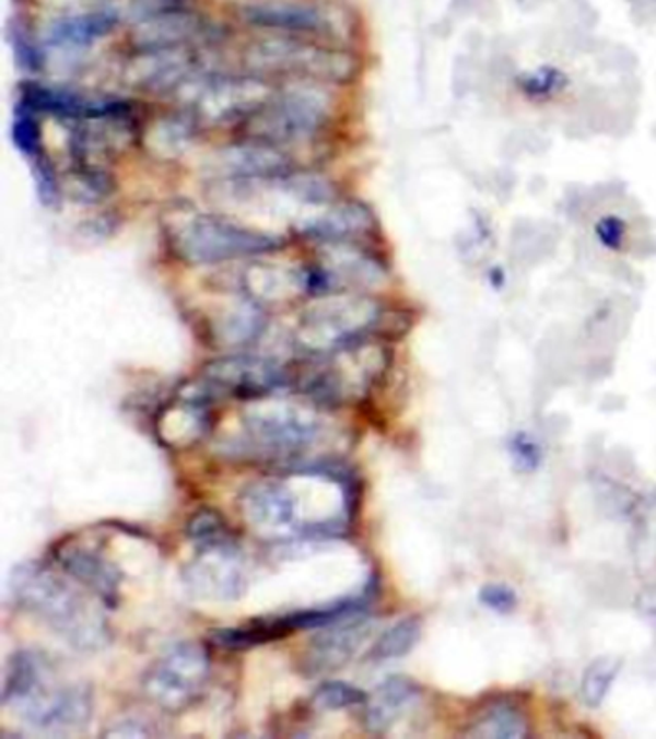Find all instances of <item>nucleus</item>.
<instances>
[{"instance_id": "393cba45", "label": "nucleus", "mask_w": 656, "mask_h": 739, "mask_svg": "<svg viewBox=\"0 0 656 739\" xmlns=\"http://www.w3.org/2000/svg\"><path fill=\"white\" fill-rule=\"evenodd\" d=\"M12 141L17 151L24 154L27 161L37 159L45 153L43 141V128H40L39 113L27 105L22 98H17L12 118Z\"/></svg>"}, {"instance_id": "20e7f679", "label": "nucleus", "mask_w": 656, "mask_h": 739, "mask_svg": "<svg viewBox=\"0 0 656 739\" xmlns=\"http://www.w3.org/2000/svg\"><path fill=\"white\" fill-rule=\"evenodd\" d=\"M326 83L291 81L288 89L273 93L239 129L243 139L283 146L308 143L326 133L336 118L333 97Z\"/></svg>"}, {"instance_id": "c85d7f7f", "label": "nucleus", "mask_w": 656, "mask_h": 739, "mask_svg": "<svg viewBox=\"0 0 656 739\" xmlns=\"http://www.w3.org/2000/svg\"><path fill=\"white\" fill-rule=\"evenodd\" d=\"M620 662L609 657L593 660L584 672V682H582V693L589 707H599L605 697L609 695L612 683L617 680Z\"/></svg>"}, {"instance_id": "f8f14e48", "label": "nucleus", "mask_w": 656, "mask_h": 739, "mask_svg": "<svg viewBox=\"0 0 656 739\" xmlns=\"http://www.w3.org/2000/svg\"><path fill=\"white\" fill-rule=\"evenodd\" d=\"M247 568L239 549L233 543L199 549L197 559L184 572L191 594L210 601H233L247 587Z\"/></svg>"}, {"instance_id": "5701e85b", "label": "nucleus", "mask_w": 656, "mask_h": 739, "mask_svg": "<svg viewBox=\"0 0 656 739\" xmlns=\"http://www.w3.org/2000/svg\"><path fill=\"white\" fill-rule=\"evenodd\" d=\"M472 738L489 739H520L528 736V720L518 708L513 705H495L489 707L483 715L473 723L472 730L468 731Z\"/></svg>"}, {"instance_id": "b1692460", "label": "nucleus", "mask_w": 656, "mask_h": 739, "mask_svg": "<svg viewBox=\"0 0 656 739\" xmlns=\"http://www.w3.org/2000/svg\"><path fill=\"white\" fill-rule=\"evenodd\" d=\"M422 635V622L417 617H409L393 624L389 630L377 637L376 643L372 645L368 652V659L372 662H384V660L400 659L409 655L414 645L420 642Z\"/></svg>"}, {"instance_id": "9b49d317", "label": "nucleus", "mask_w": 656, "mask_h": 739, "mask_svg": "<svg viewBox=\"0 0 656 739\" xmlns=\"http://www.w3.org/2000/svg\"><path fill=\"white\" fill-rule=\"evenodd\" d=\"M14 708L32 730L62 736L87 726L93 716V693L85 683L57 685L52 676H48L32 695Z\"/></svg>"}, {"instance_id": "473e14b6", "label": "nucleus", "mask_w": 656, "mask_h": 739, "mask_svg": "<svg viewBox=\"0 0 656 739\" xmlns=\"http://www.w3.org/2000/svg\"><path fill=\"white\" fill-rule=\"evenodd\" d=\"M595 237L605 249L620 253L628 237V224L617 214H605L595 224Z\"/></svg>"}, {"instance_id": "a211bd4d", "label": "nucleus", "mask_w": 656, "mask_h": 739, "mask_svg": "<svg viewBox=\"0 0 656 739\" xmlns=\"http://www.w3.org/2000/svg\"><path fill=\"white\" fill-rule=\"evenodd\" d=\"M210 404L202 395L189 386L181 387L172 404L159 417V434L168 445L187 447L202 439L210 430Z\"/></svg>"}, {"instance_id": "6e6552de", "label": "nucleus", "mask_w": 656, "mask_h": 739, "mask_svg": "<svg viewBox=\"0 0 656 739\" xmlns=\"http://www.w3.org/2000/svg\"><path fill=\"white\" fill-rule=\"evenodd\" d=\"M210 668L207 647L195 642L177 643L147 670L144 695L162 711L181 713L195 705L207 690Z\"/></svg>"}, {"instance_id": "2f4dec72", "label": "nucleus", "mask_w": 656, "mask_h": 739, "mask_svg": "<svg viewBox=\"0 0 656 739\" xmlns=\"http://www.w3.org/2000/svg\"><path fill=\"white\" fill-rule=\"evenodd\" d=\"M508 449H511V455H513L514 465L522 472H534L541 465V460H543V453H541L539 443L534 437H529L526 432L514 434Z\"/></svg>"}, {"instance_id": "1a4fd4ad", "label": "nucleus", "mask_w": 656, "mask_h": 739, "mask_svg": "<svg viewBox=\"0 0 656 739\" xmlns=\"http://www.w3.org/2000/svg\"><path fill=\"white\" fill-rule=\"evenodd\" d=\"M241 505L247 523L265 539H311V524L303 511V501L295 483L289 480H260L248 485Z\"/></svg>"}, {"instance_id": "7ed1b4c3", "label": "nucleus", "mask_w": 656, "mask_h": 739, "mask_svg": "<svg viewBox=\"0 0 656 739\" xmlns=\"http://www.w3.org/2000/svg\"><path fill=\"white\" fill-rule=\"evenodd\" d=\"M320 407L308 401H253L243 417L237 449L247 457L295 462L321 435Z\"/></svg>"}, {"instance_id": "dca6fc26", "label": "nucleus", "mask_w": 656, "mask_h": 739, "mask_svg": "<svg viewBox=\"0 0 656 739\" xmlns=\"http://www.w3.org/2000/svg\"><path fill=\"white\" fill-rule=\"evenodd\" d=\"M218 161L220 172L233 179H268L288 176L295 169V162L283 153L281 146L268 145L262 141L245 139L243 143L222 151Z\"/></svg>"}, {"instance_id": "2eb2a0df", "label": "nucleus", "mask_w": 656, "mask_h": 739, "mask_svg": "<svg viewBox=\"0 0 656 739\" xmlns=\"http://www.w3.org/2000/svg\"><path fill=\"white\" fill-rule=\"evenodd\" d=\"M57 561L66 576L98 597L105 607L118 603L120 572L95 549L80 543H65L57 549Z\"/></svg>"}, {"instance_id": "aec40b11", "label": "nucleus", "mask_w": 656, "mask_h": 739, "mask_svg": "<svg viewBox=\"0 0 656 739\" xmlns=\"http://www.w3.org/2000/svg\"><path fill=\"white\" fill-rule=\"evenodd\" d=\"M20 98L32 105L39 114H50L65 121H80L93 118L105 108L106 101H89L73 91L47 87L40 83H24Z\"/></svg>"}, {"instance_id": "4468645a", "label": "nucleus", "mask_w": 656, "mask_h": 739, "mask_svg": "<svg viewBox=\"0 0 656 739\" xmlns=\"http://www.w3.org/2000/svg\"><path fill=\"white\" fill-rule=\"evenodd\" d=\"M377 230L376 216L364 202H339L328 214L306 222L301 234L320 245H372Z\"/></svg>"}, {"instance_id": "c756f323", "label": "nucleus", "mask_w": 656, "mask_h": 739, "mask_svg": "<svg viewBox=\"0 0 656 739\" xmlns=\"http://www.w3.org/2000/svg\"><path fill=\"white\" fill-rule=\"evenodd\" d=\"M366 693L351 683L326 682L314 691L313 705L320 711H341V708L362 707Z\"/></svg>"}, {"instance_id": "423d86ee", "label": "nucleus", "mask_w": 656, "mask_h": 739, "mask_svg": "<svg viewBox=\"0 0 656 739\" xmlns=\"http://www.w3.org/2000/svg\"><path fill=\"white\" fill-rule=\"evenodd\" d=\"M250 73L272 80L343 83L354 75V60L347 52L316 43L296 39H273L260 43L247 55Z\"/></svg>"}, {"instance_id": "f3484780", "label": "nucleus", "mask_w": 656, "mask_h": 739, "mask_svg": "<svg viewBox=\"0 0 656 739\" xmlns=\"http://www.w3.org/2000/svg\"><path fill=\"white\" fill-rule=\"evenodd\" d=\"M245 20L273 32L293 33L301 37H329L331 22L324 10L301 2H265L245 9Z\"/></svg>"}, {"instance_id": "bb28decb", "label": "nucleus", "mask_w": 656, "mask_h": 739, "mask_svg": "<svg viewBox=\"0 0 656 739\" xmlns=\"http://www.w3.org/2000/svg\"><path fill=\"white\" fill-rule=\"evenodd\" d=\"M187 536L197 549L233 543L232 531L227 528V523L220 513L210 511V508H202L191 516V520L187 524Z\"/></svg>"}, {"instance_id": "a878e982", "label": "nucleus", "mask_w": 656, "mask_h": 739, "mask_svg": "<svg viewBox=\"0 0 656 739\" xmlns=\"http://www.w3.org/2000/svg\"><path fill=\"white\" fill-rule=\"evenodd\" d=\"M73 193L87 202L105 201L116 191V177L108 166H70Z\"/></svg>"}, {"instance_id": "c9c22d12", "label": "nucleus", "mask_w": 656, "mask_h": 739, "mask_svg": "<svg viewBox=\"0 0 656 739\" xmlns=\"http://www.w3.org/2000/svg\"><path fill=\"white\" fill-rule=\"evenodd\" d=\"M153 731L147 728V724L141 720H133V718H126L121 723L114 724V728L106 730V736L110 738H147Z\"/></svg>"}, {"instance_id": "f704fd0d", "label": "nucleus", "mask_w": 656, "mask_h": 739, "mask_svg": "<svg viewBox=\"0 0 656 739\" xmlns=\"http://www.w3.org/2000/svg\"><path fill=\"white\" fill-rule=\"evenodd\" d=\"M14 57H16L20 68L25 72H37L43 66V55H40L39 47L22 30L14 32Z\"/></svg>"}, {"instance_id": "6ab92c4d", "label": "nucleus", "mask_w": 656, "mask_h": 739, "mask_svg": "<svg viewBox=\"0 0 656 739\" xmlns=\"http://www.w3.org/2000/svg\"><path fill=\"white\" fill-rule=\"evenodd\" d=\"M420 697V690L417 683L402 678V676H391L385 682L379 683L376 690L366 695L364 701V724L370 731L389 730L393 723L399 718L407 708Z\"/></svg>"}, {"instance_id": "f03ea898", "label": "nucleus", "mask_w": 656, "mask_h": 739, "mask_svg": "<svg viewBox=\"0 0 656 739\" xmlns=\"http://www.w3.org/2000/svg\"><path fill=\"white\" fill-rule=\"evenodd\" d=\"M410 328L407 314L389 310L361 293H337L318 301L301 320L298 343L306 353H331L368 339L400 338Z\"/></svg>"}, {"instance_id": "ddd939ff", "label": "nucleus", "mask_w": 656, "mask_h": 739, "mask_svg": "<svg viewBox=\"0 0 656 739\" xmlns=\"http://www.w3.org/2000/svg\"><path fill=\"white\" fill-rule=\"evenodd\" d=\"M372 622L364 612L339 620L316 635L305 657L303 670L306 676H328L343 668L349 660L361 652L362 643L368 640Z\"/></svg>"}, {"instance_id": "e433bc0d", "label": "nucleus", "mask_w": 656, "mask_h": 739, "mask_svg": "<svg viewBox=\"0 0 656 739\" xmlns=\"http://www.w3.org/2000/svg\"><path fill=\"white\" fill-rule=\"evenodd\" d=\"M489 282L493 283V288L495 290H501L504 285V272L501 270V268H493L491 272H489Z\"/></svg>"}, {"instance_id": "72a5a7b5", "label": "nucleus", "mask_w": 656, "mask_h": 739, "mask_svg": "<svg viewBox=\"0 0 656 739\" xmlns=\"http://www.w3.org/2000/svg\"><path fill=\"white\" fill-rule=\"evenodd\" d=\"M480 601L491 611L499 612V614H508L516 609L518 597L511 587L489 584V586L481 587Z\"/></svg>"}, {"instance_id": "39448f33", "label": "nucleus", "mask_w": 656, "mask_h": 739, "mask_svg": "<svg viewBox=\"0 0 656 739\" xmlns=\"http://www.w3.org/2000/svg\"><path fill=\"white\" fill-rule=\"evenodd\" d=\"M169 249L187 265H222L265 257L285 247L280 235L266 234L224 216L185 214L169 225Z\"/></svg>"}, {"instance_id": "9d476101", "label": "nucleus", "mask_w": 656, "mask_h": 739, "mask_svg": "<svg viewBox=\"0 0 656 739\" xmlns=\"http://www.w3.org/2000/svg\"><path fill=\"white\" fill-rule=\"evenodd\" d=\"M266 80L248 75H216L200 81L191 106L185 110L199 126L212 128H243L248 118L265 103Z\"/></svg>"}, {"instance_id": "412c9836", "label": "nucleus", "mask_w": 656, "mask_h": 739, "mask_svg": "<svg viewBox=\"0 0 656 739\" xmlns=\"http://www.w3.org/2000/svg\"><path fill=\"white\" fill-rule=\"evenodd\" d=\"M52 675L50 665L45 657L37 652L20 649L10 657L4 672V685H2V705L16 707L17 703L32 695L40 683Z\"/></svg>"}, {"instance_id": "7c9ffc66", "label": "nucleus", "mask_w": 656, "mask_h": 739, "mask_svg": "<svg viewBox=\"0 0 656 739\" xmlns=\"http://www.w3.org/2000/svg\"><path fill=\"white\" fill-rule=\"evenodd\" d=\"M30 164H32L35 189H37V197H39L40 202L45 207H57L60 197H62V184H60V176H58L55 162L48 159L47 153H43L37 159L30 161Z\"/></svg>"}, {"instance_id": "f257e3e1", "label": "nucleus", "mask_w": 656, "mask_h": 739, "mask_svg": "<svg viewBox=\"0 0 656 739\" xmlns=\"http://www.w3.org/2000/svg\"><path fill=\"white\" fill-rule=\"evenodd\" d=\"M75 579L65 578L50 566L24 563L10 576V594L22 609L52 627L78 652H98L110 642L105 614L89 601Z\"/></svg>"}, {"instance_id": "0eeeda50", "label": "nucleus", "mask_w": 656, "mask_h": 739, "mask_svg": "<svg viewBox=\"0 0 656 739\" xmlns=\"http://www.w3.org/2000/svg\"><path fill=\"white\" fill-rule=\"evenodd\" d=\"M293 372L276 361L253 354H230L209 362L191 384L207 401H260L293 387Z\"/></svg>"}, {"instance_id": "cd10ccee", "label": "nucleus", "mask_w": 656, "mask_h": 739, "mask_svg": "<svg viewBox=\"0 0 656 739\" xmlns=\"http://www.w3.org/2000/svg\"><path fill=\"white\" fill-rule=\"evenodd\" d=\"M566 87H569L566 73H562L552 66H543L536 72L522 73L518 78V89L522 95L534 103L551 101L557 95H561Z\"/></svg>"}, {"instance_id": "4be33fe9", "label": "nucleus", "mask_w": 656, "mask_h": 739, "mask_svg": "<svg viewBox=\"0 0 656 739\" xmlns=\"http://www.w3.org/2000/svg\"><path fill=\"white\" fill-rule=\"evenodd\" d=\"M116 25L118 16L108 10L65 17L50 27L48 40L57 47H89L113 32Z\"/></svg>"}]
</instances>
